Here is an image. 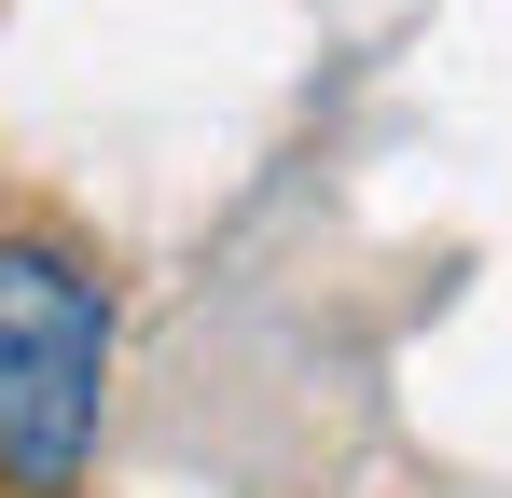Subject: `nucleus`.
Masks as SVG:
<instances>
[{"label": "nucleus", "mask_w": 512, "mask_h": 498, "mask_svg": "<svg viewBox=\"0 0 512 498\" xmlns=\"http://www.w3.org/2000/svg\"><path fill=\"white\" fill-rule=\"evenodd\" d=\"M125 291L70 222L0 208V498H97Z\"/></svg>", "instance_id": "1"}]
</instances>
